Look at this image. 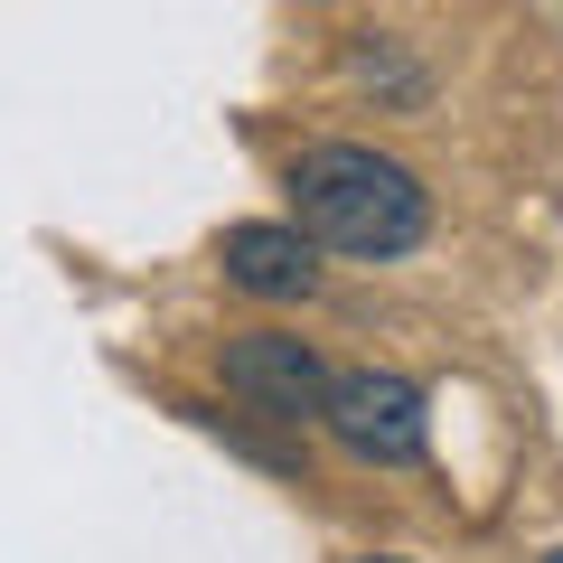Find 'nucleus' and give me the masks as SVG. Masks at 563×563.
I'll use <instances>...</instances> for the list:
<instances>
[{"instance_id":"obj_1","label":"nucleus","mask_w":563,"mask_h":563,"mask_svg":"<svg viewBox=\"0 0 563 563\" xmlns=\"http://www.w3.org/2000/svg\"><path fill=\"white\" fill-rule=\"evenodd\" d=\"M282 198H291V225L339 263H404L432 235V188L395 151H376V141H310V151H291L282 161Z\"/></svg>"},{"instance_id":"obj_2","label":"nucleus","mask_w":563,"mask_h":563,"mask_svg":"<svg viewBox=\"0 0 563 563\" xmlns=\"http://www.w3.org/2000/svg\"><path fill=\"white\" fill-rule=\"evenodd\" d=\"M217 385H225L254 422H273V432H310V422L329 413L339 366L320 357V339L263 320V329H225V339H217Z\"/></svg>"},{"instance_id":"obj_3","label":"nucleus","mask_w":563,"mask_h":563,"mask_svg":"<svg viewBox=\"0 0 563 563\" xmlns=\"http://www.w3.org/2000/svg\"><path fill=\"white\" fill-rule=\"evenodd\" d=\"M320 432L357 470H422V451H432V395L404 366H339Z\"/></svg>"},{"instance_id":"obj_4","label":"nucleus","mask_w":563,"mask_h":563,"mask_svg":"<svg viewBox=\"0 0 563 563\" xmlns=\"http://www.w3.org/2000/svg\"><path fill=\"white\" fill-rule=\"evenodd\" d=\"M217 273L235 282L244 301H273V310H291V301H320V244L301 235L291 217H235L217 235Z\"/></svg>"},{"instance_id":"obj_5","label":"nucleus","mask_w":563,"mask_h":563,"mask_svg":"<svg viewBox=\"0 0 563 563\" xmlns=\"http://www.w3.org/2000/svg\"><path fill=\"white\" fill-rule=\"evenodd\" d=\"M347 85H366L376 103H404V113H413V103L432 95V76H422V66L404 57V38H395V29H357V38H347Z\"/></svg>"},{"instance_id":"obj_6","label":"nucleus","mask_w":563,"mask_h":563,"mask_svg":"<svg viewBox=\"0 0 563 563\" xmlns=\"http://www.w3.org/2000/svg\"><path fill=\"white\" fill-rule=\"evenodd\" d=\"M357 563H413V554H357Z\"/></svg>"}]
</instances>
